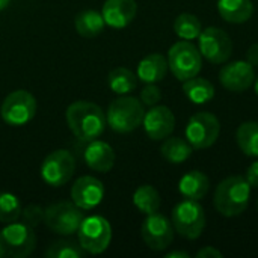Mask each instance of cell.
<instances>
[{
  "mask_svg": "<svg viewBox=\"0 0 258 258\" xmlns=\"http://www.w3.org/2000/svg\"><path fill=\"white\" fill-rule=\"evenodd\" d=\"M67 122L76 138L85 142L97 139L106 128V113L91 101H76L67 109Z\"/></svg>",
  "mask_w": 258,
  "mask_h": 258,
  "instance_id": "cell-1",
  "label": "cell"
},
{
  "mask_svg": "<svg viewBox=\"0 0 258 258\" xmlns=\"http://www.w3.org/2000/svg\"><path fill=\"white\" fill-rule=\"evenodd\" d=\"M251 186L242 175H231L222 180L215 190V209L225 218L242 215L249 204Z\"/></svg>",
  "mask_w": 258,
  "mask_h": 258,
  "instance_id": "cell-2",
  "label": "cell"
},
{
  "mask_svg": "<svg viewBox=\"0 0 258 258\" xmlns=\"http://www.w3.org/2000/svg\"><path fill=\"white\" fill-rule=\"evenodd\" d=\"M36 246L33 228L24 222L6 224L0 231V258L29 257Z\"/></svg>",
  "mask_w": 258,
  "mask_h": 258,
  "instance_id": "cell-3",
  "label": "cell"
},
{
  "mask_svg": "<svg viewBox=\"0 0 258 258\" xmlns=\"http://www.w3.org/2000/svg\"><path fill=\"white\" fill-rule=\"evenodd\" d=\"M145 116L144 104L135 97H119L109 106L106 119L116 133H130L136 130Z\"/></svg>",
  "mask_w": 258,
  "mask_h": 258,
  "instance_id": "cell-4",
  "label": "cell"
},
{
  "mask_svg": "<svg viewBox=\"0 0 258 258\" xmlns=\"http://www.w3.org/2000/svg\"><path fill=\"white\" fill-rule=\"evenodd\" d=\"M171 222L183 239L197 240L206 228V213L200 201L186 198L174 207Z\"/></svg>",
  "mask_w": 258,
  "mask_h": 258,
  "instance_id": "cell-5",
  "label": "cell"
},
{
  "mask_svg": "<svg viewBox=\"0 0 258 258\" xmlns=\"http://www.w3.org/2000/svg\"><path fill=\"white\" fill-rule=\"evenodd\" d=\"M168 67L172 74L184 82L200 74L203 70V56L200 48L190 41H178L168 51Z\"/></svg>",
  "mask_w": 258,
  "mask_h": 258,
  "instance_id": "cell-6",
  "label": "cell"
},
{
  "mask_svg": "<svg viewBox=\"0 0 258 258\" xmlns=\"http://www.w3.org/2000/svg\"><path fill=\"white\" fill-rule=\"evenodd\" d=\"M83 219V210L74 203L62 201L44 209L45 227L60 236H73L77 233Z\"/></svg>",
  "mask_w": 258,
  "mask_h": 258,
  "instance_id": "cell-7",
  "label": "cell"
},
{
  "mask_svg": "<svg viewBox=\"0 0 258 258\" xmlns=\"http://www.w3.org/2000/svg\"><path fill=\"white\" fill-rule=\"evenodd\" d=\"M79 243L83 251L89 254L104 252L112 240L110 224L103 216L85 218L79 227Z\"/></svg>",
  "mask_w": 258,
  "mask_h": 258,
  "instance_id": "cell-8",
  "label": "cell"
},
{
  "mask_svg": "<svg viewBox=\"0 0 258 258\" xmlns=\"http://www.w3.org/2000/svg\"><path fill=\"white\" fill-rule=\"evenodd\" d=\"M186 141L195 150H206L212 147L221 133L219 119L210 112L195 113L186 125Z\"/></svg>",
  "mask_w": 258,
  "mask_h": 258,
  "instance_id": "cell-9",
  "label": "cell"
},
{
  "mask_svg": "<svg viewBox=\"0 0 258 258\" xmlns=\"http://www.w3.org/2000/svg\"><path fill=\"white\" fill-rule=\"evenodd\" d=\"M0 113L6 124L21 127L33 119L36 113V100L24 89L14 91L5 98Z\"/></svg>",
  "mask_w": 258,
  "mask_h": 258,
  "instance_id": "cell-10",
  "label": "cell"
},
{
  "mask_svg": "<svg viewBox=\"0 0 258 258\" xmlns=\"http://www.w3.org/2000/svg\"><path fill=\"white\" fill-rule=\"evenodd\" d=\"M200 53L212 63H224L233 54V41L221 27H207L198 36Z\"/></svg>",
  "mask_w": 258,
  "mask_h": 258,
  "instance_id": "cell-11",
  "label": "cell"
},
{
  "mask_svg": "<svg viewBox=\"0 0 258 258\" xmlns=\"http://www.w3.org/2000/svg\"><path fill=\"white\" fill-rule=\"evenodd\" d=\"M76 171V160L67 150L50 153L41 165V177L51 187H60L68 183Z\"/></svg>",
  "mask_w": 258,
  "mask_h": 258,
  "instance_id": "cell-12",
  "label": "cell"
},
{
  "mask_svg": "<svg viewBox=\"0 0 258 258\" xmlns=\"http://www.w3.org/2000/svg\"><path fill=\"white\" fill-rule=\"evenodd\" d=\"M174 233L175 230L172 222L157 212L147 215V219L144 221L141 228L145 245L153 251H165L172 243Z\"/></svg>",
  "mask_w": 258,
  "mask_h": 258,
  "instance_id": "cell-13",
  "label": "cell"
},
{
  "mask_svg": "<svg viewBox=\"0 0 258 258\" xmlns=\"http://www.w3.org/2000/svg\"><path fill=\"white\" fill-rule=\"evenodd\" d=\"M255 80L254 67L248 60H236L222 67L219 71L221 85L231 92H243Z\"/></svg>",
  "mask_w": 258,
  "mask_h": 258,
  "instance_id": "cell-14",
  "label": "cell"
},
{
  "mask_svg": "<svg viewBox=\"0 0 258 258\" xmlns=\"http://www.w3.org/2000/svg\"><path fill=\"white\" fill-rule=\"evenodd\" d=\"M144 128L150 139L163 141L172 135L175 128V116L166 106H153L144 116Z\"/></svg>",
  "mask_w": 258,
  "mask_h": 258,
  "instance_id": "cell-15",
  "label": "cell"
},
{
  "mask_svg": "<svg viewBox=\"0 0 258 258\" xmlns=\"http://www.w3.org/2000/svg\"><path fill=\"white\" fill-rule=\"evenodd\" d=\"M71 198L73 203L82 210H92L103 201L104 186L95 177H80L71 187Z\"/></svg>",
  "mask_w": 258,
  "mask_h": 258,
  "instance_id": "cell-16",
  "label": "cell"
},
{
  "mask_svg": "<svg viewBox=\"0 0 258 258\" xmlns=\"http://www.w3.org/2000/svg\"><path fill=\"white\" fill-rule=\"evenodd\" d=\"M136 12V0H106L101 15L109 27L124 29L135 20Z\"/></svg>",
  "mask_w": 258,
  "mask_h": 258,
  "instance_id": "cell-17",
  "label": "cell"
},
{
  "mask_svg": "<svg viewBox=\"0 0 258 258\" xmlns=\"http://www.w3.org/2000/svg\"><path fill=\"white\" fill-rule=\"evenodd\" d=\"M85 162L92 171L109 172L115 165V153L107 142L103 141H91L88 148L85 150Z\"/></svg>",
  "mask_w": 258,
  "mask_h": 258,
  "instance_id": "cell-18",
  "label": "cell"
},
{
  "mask_svg": "<svg viewBox=\"0 0 258 258\" xmlns=\"http://www.w3.org/2000/svg\"><path fill=\"white\" fill-rule=\"evenodd\" d=\"M168 68V59L163 54L151 53L139 62L138 77L144 83H157L165 79Z\"/></svg>",
  "mask_w": 258,
  "mask_h": 258,
  "instance_id": "cell-19",
  "label": "cell"
},
{
  "mask_svg": "<svg viewBox=\"0 0 258 258\" xmlns=\"http://www.w3.org/2000/svg\"><path fill=\"white\" fill-rule=\"evenodd\" d=\"M210 189L209 177L201 171H190L181 177L178 181L180 194L187 200H203Z\"/></svg>",
  "mask_w": 258,
  "mask_h": 258,
  "instance_id": "cell-20",
  "label": "cell"
},
{
  "mask_svg": "<svg viewBox=\"0 0 258 258\" xmlns=\"http://www.w3.org/2000/svg\"><path fill=\"white\" fill-rule=\"evenodd\" d=\"M218 11L225 21L242 24L252 17L254 5L251 0H218Z\"/></svg>",
  "mask_w": 258,
  "mask_h": 258,
  "instance_id": "cell-21",
  "label": "cell"
},
{
  "mask_svg": "<svg viewBox=\"0 0 258 258\" xmlns=\"http://www.w3.org/2000/svg\"><path fill=\"white\" fill-rule=\"evenodd\" d=\"M184 95L195 104H206L215 97V86L210 80L203 77H192L183 83Z\"/></svg>",
  "mask_w": 258,
  "mask_h": 258,
  "instance_id": "cell-22",
  "label": "cell"
},
{
  "mask_svg": "<svg viewBox=\"0 0 258 258\" xmlns=\"http://www.w3.org/2000/svg\"><path fill=\"white\" fill-rule=\"evenodd\" d=\"M74 26H76V30L79 35H82L85 38H94L103 32L106 23L100 12L88 9V11H82L76 15Z\"/></svg>",
  "mask_w": 258,
  "mask_h": 258,
  "instance_id": "cell-23",
  "label": "cell"
},
{
  "mask_svg": "<svg viewBox=\"0 0 258 258\" xmlns=\"http://www.w3.org/2000/svg\"><path fill=\"white\" fill-rule=\"evenodd\" d=\"M192 151H194V147L187 141L181 138H169V136L165 139L160 148L163 159L174 165H180L186 162L192 156Z\"/></svg>",
  "mask_w": 258,
  "mask_h": 258,
  "instance_id": "cell-24",
  "label": "cell"
},
{
  "mask_svg": "<svg viewBox=\"0 0 258 258\" xmlns=\"http://www.w3.org/2000/svg\"><path fill=\"white\" fill-rule=\"evenodd\" d=\"M236 141L245 156L258 157V122L246 121L239 125L236 132Z\"/></svg>",
  "mask_w": 258,
  "mask_h": 258,
  "instance_id": "cell-25",
  "label": "cell"
},
{
  "mask_svg": "<svg viewBox=\"0 0 258 258\" xmlns=\"http://www.w3.org/2000/svg\"><path fill=\"white\" fill-rule=\"evenodd\" d=\"M133 204L141 213L151 215L156 213L160 207V195L153 186L142 184L133 194Z\"/></svg>",
  "mask_w": 258,
  "mask_h": 258,
  "instance_id": "cell-26",
  "label": "cell"
},
{
  "mask_svg": "<svg viewBox=\"0 0 258 258\" xmlns=\"http://www.w3.org/2000/svg\"><path fill=\"white\" fill-rule=\"evenodd\" d=\"M107 83L113 92L122 95V94H128L133 89H136L138 76H135L130 70L119 67V68H115L109 73Z\"/></svg>",
  "mask_w": 258,
  "mask_h": 258,
  "instance_id": "cell-27",
  "label": "cell"
},
{
  "mask_svg": "<svg viewBox=\"0 0 258 258\" xmlns=\"http://www.w3.org/2000/svg\"><path fill=\"white\" fill-rule=\"evenodd\" d=\"M174 32L178 38L184 41H194L203 32V26L198 17L194 14H180L174 21Z\"/></svg>",
  "mask_w": 258,
  "mask_h": 258,
  "instance_id": "cell-28",
  "label": "cell"
},
{
  "mask_svg": "<svg viewBox=\"0 0 258 258\" xmlns=\"http://www.w3.org/2000/svg\"><path fill=\"white\" fill-rule=\"evenodd\" d=\"M21 204L18 198L8 192H0V222L12 224L21 218Z\"/></svg>",
  "mask_w": 258,
  "mask_h": 258,
  "instance_id": "cell-29",
  "label": "cell"
},
{
  "mask_svg": "<svg viewBox=\"0 0 258 258\" xmlns=\"http://www.w3.org/2000/svg\"><path fill=\"white\" fill-rule=\"evenodd\" d=\"M83 254L85 251L82 249V246H77L76 243L67 240L56 242L45 251L47 258H80L83 257Z\"/></svg>",
  "mask_w": 258,
  "mask_h": 258,
  "instance_id": "cell-30",
  "label": "cell"
},
{
  "mask_svg": "<svg viewBox=\"0 0 258 258\" xmlns=\"http://www.w3.org/2000/svg\"><path fill=\"white\" fill-rule=\"evenodd\" d=\"M21 218L23 222L27 224L29 227H38L41 222H44V209L36 204H30L21 210Z\"/></svg>",
  "mask_w": 258,
  "mask_h": 258,
  "instance_id": "cell-31",
  "label": "cell"
},
{
  "mask_svg": "<svg viewBox=\"0 0 258 258\" xmlns=\"http://www.w3.org/2000/svg\"><path fill=\"white\" fill-rule=\"evenodd\" d=\"M160 98H162V92H160V89H159L154 83H148V85L141 91V101H142V104H145V106L153 107V106H156V104L160 101Z\"/></svg>",
  "mask_w": 258,
  "mask_h": 258,
  "instance_id": "cell-32",
  "label": "cell"
},
{
  "mask_svg": "<svg viewBox=\"0 0 258 258\" xmlns=\"http://www.w3.org/2000/svg\"><path fill=\"white\" fill-rule=\"evenodd\" d=\"M245 178H246V181L249 183L251 187L258 189V160L248 166L246 174H245Z\"/></svg>",
  "mask_w": 258,
  "mask_h": 258,
  "instance_id": "cell-33",
  "label": "cell"
},
{
  "mask_svg": "<svg viewBox=\"0 0 258 258\" xmlns=\"http://www.w3.org/2000/svg\"><path fill=\"white\" fill-rule=\"evenodd\" d=\"M197 258H221L222 257V252L219 249H216L215 246H204L201 248L197 254Z\"/></svg>",
  "mask_w": 258,
  "mask_h": 258,
  "instance_id": "cell-34",
  "label": "cell"
},
{
  "mask_svg": "<svg viewBox=\"0 0 258 258\" xmlns=\"http://www.w3.org/2000/svg\"><path fill=\"white\" fill-rule=\"evenodd\" d=\"M246 60L252 65L258 67V44H252L246 51Z\"/></svg>",
  "mask_w": 258,
  "mask_h": 258,
  "instance_id": "cell-35",
  "label": "cell"
},
{
  "mask_svg": "<svg viewBox=\"0 0 258 258\" xmlns=\"http://www.w3.org/2000/svg\"><path fill=\"white\" fill-rule=\"evenodd\" d=\"M189 252L186 251H172V252H168L166 258H189Z\"/></svg>",
  "mask_w": 258,
  "mask_h": 258,
  "instance_id": "cell-36",
  "label": "cell"
},
{
  "mask_svg": "<svg viewBox=\"0 0 258 258\" xmlns=\"http://www.w3.org/2000/svg\"><path fill=\"white\" fill-rule=\"evenodd\" d=\"M9 3H11V0H0V11H3L5 8H8Z\"/></svg>",
  "mask_w": 258,
  "mask_h": 258,
  "instance_id": "cell-37",
  "label": "cell"
},
{
  "mask_svg": "<svg viewBox=\"0 0 258 258\" xmlns=\"http://www.w3.org/2000/svg\"><path fill=\"white\" fill-rule=\"evenodd\" d=\"M254 91H255V94H257L258 97V76L255 77V80H254Z\"/></svg>",
  "mask_w": 258,
  "mask_h": 258,
  "instance_id": "cell-38",
  "label": "cell"
},
{
  "mask_svg": "<svg viewBox=\"0 0 258 258\" xmlns=\"http://www.w3.org/2000/svg\"><path fill=\"white\" fill-rule=\"evenodd\" d=\"M257 207H258V201H257Z\"/></svg>",
  "mask_w": 258,
  "mask_h": 258,
  "instance_id": "cell-39",
  "label": "cell"
}]
</instances>
